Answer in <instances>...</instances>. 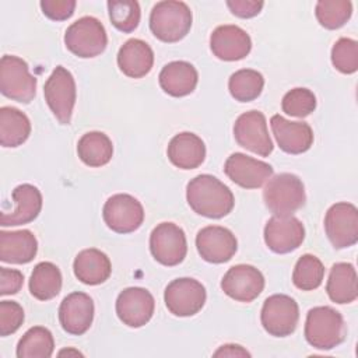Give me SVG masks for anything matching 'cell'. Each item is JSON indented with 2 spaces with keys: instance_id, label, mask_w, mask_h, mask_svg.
Instances as JSON below:
<instances>
[{
  "instance_id": "obj_42",
  "label": "cell",
  "mask_w": 358,
  "mask_h": 358,
  "mask_svg": "<svg viewBox=\"0 0 358 358\" xmlns=\"http://www.w3.org/2000/svg\"><path fill=\"white\" fill-rule=\"evenodd\" d=\"M227 6L236 17L252 18L262 11L264 3L257 0H228Z\"/></svg>"
},
{
  "instance_id": "obj_41",
  "label": "cell",
  "mask_w": 358,
  "mask_h": 358,
  "mask_svg": "<svg viewBox=\"0 0 358 358\" xmlns=\"http://www.w3.org/2000/svg\"><path fill=\"white\" fill-rule=\"evenodd\" d=\"M24 282V275L21 271L7 267H0V294L13 295L17 294Z\"/></svg>"
},
{
  "instance_id": "obj_40",
  "label": "cell",
  "mask_w": 358,
  "mask_h": 358,
  "mask_svg": "<svg viewBox=\"0 0 358 358\" xmlns=\"http://www.w3.org/2000/svg\"><path fill=\"white\" fill-rule=\"evenodd\" d=\"M42 13L53 21H64L74 13L77 3L74 0H42Z\"/></svg>"
},
{
  "instance_id": "obj_43",
  "label": "cell",
  "mask_w": 358,
  "mask_h": 358,
  "mask_svg": "<svg viewBox=\"0 0 358 358\" xmlns=\"http://www.w3.org/2000/svg\"><path fill=\"white\" fill-rule=\"evenodd\" d=\"M214 357H250V354L238 344H225L214 352Z\"/></svg>"
},
{
  "instance_id": "obj_2",
  "label": "cell",
  "mask_w": 358,
  "mask_h": 358,
  "mask_svg": "<svg viewBox=\"0 0 358 358\" xmlns=\"http://www.w3.org/2000/svg\"><path fill=\"white\" fill-rule=\"evenodd\" d=\"M192 11L183 1H158L150 14V29L162 42L173 43L183 39L192 28Z\"/></svg>"
},
{
  "instance_id": "obj_4",
  "label": "cell",
  "mask_w": 358,
  "mask_h": 358,
  "mask_svg": "<svg viewBox=\"0 0 358 358\" xmlns=\"http://www.w3.org/2000/svg\"><path fill=\"white\" fill-rule=\"evenodd\" d=\"M263 200L274 215H292L305 204L303 183L294 173H278L264 186Z\"/></svg>"
},
{
  "instance_id": "obj_10",
  "label": "cell",
  "mask_w": 358,
  "mask_h": 358,
  "mask_svg": "<svg viewBox=\"0 0 358 358\" xmlns=\"http://www.w3.org/2000/svg\"><path fill=\"white\" fill-rule=\"evenodd\" d=\"M102 217L109 229L116 234H130L138 229L144 221L141 203L126 193L110 196L103 204Z\"/></svg>"
},
{
  "instance_id": "obj_25",
  "label": "cell",
  "mask_w": 358,
  "mask_h": 358,
  "mask_svg": "<svg viewBox=\"0 0 358 358\" xmlns=\"http://www.w3.org/2000/svg\"><path fill=\"white\" fill-rule=\"evenodd\" d=\"M169 161L180 169H194L206 158V145L203 140L190 131H183L172 137L168 144Z\"/></svg>"
},
{
  "instance_id": "obj_26",
  "label": "cell",
  "mask_w": 358,
  "mask_h": 358,
  "mask_svg": "<svg viewBox=\"0 0 358 358\" xmlns=\"http://www.w3.org/2000/svg\"><path fill=\"white\" fill-rule=\"evenodd\" d=\"M199 81L197 70L193 64L176 60L165 64L159 73V85L171 96H185L194 91Z\"/></svg>"
},
{
  "instance_id": "obj_15",
  "label": "cell",
  "mask_w": 358,
  "mask_h": 358,
  "mask_svg": "<svg viewBox=\"0 0 358 358\" xmlns=\"http://www.w3.org/2000/svg\"><path fill=\"white\" fill-rule=\"evenodd\" d=\"M154 296L141 287H129L116 299L117 317L129 327L137 329L147 324L154 315Z\"/></svg>"
},
{
  "instance_id": "obj_21",
  "label": "cell",
  "mask_w": 358,
  "mask_h": 358,
  "mask_svg": "<svg viewBox=\"0 0 358 358\" xmlns=\"http://www.w3.org/2000/svg\"><path fill=\"white\" fill-rule=\"evenodd\" d=\"M273 134L278 147L288 154H302L313 144V131L305 122H291L280 115L270 119Z\"/></svg>"
},
{
  "instance_id": "obj_3",
  "label": "cell",
  "mask_w": 358,
  "mask_h": 358,
  "mask_svg": "<svg viewBox=\"0 0 358 358\" xmlns=\"http://www.w3.org/2000/svg\"><path fill=\"white\" fill-rule=\"evenodd\" d=\"M347 327L340 312L331 306L312 308L306 315L305 338L317 350H331L345 338Z\"/></svg>"
},
{
  "instance_id": "obj_6",
  "label": "cell",
  "mask_w": 358,
  "mask_h": 358,
  "mask_svg": "<svg viewBox=\"0 0 358 358\" xmlns=\"http://www.w3.org/2000/svg\"><path fill=\"white\" fill-rule=\"evenodd\" d=\"M0 91L4 96L29 103L36 94V78L28 64L18 56L4 55L0 60Z\"/></svg>"
},
{
  "instance_id": "obj_27",
  "label": "cell",
  "mask_w": 358,
  "mask_h": 358,
  "mask_svg": "<svg viewBox=\"0 0 358 358\" xmlns=\"http://www.w3.org/2000/svg\"><path fill=\"white\" fill-rule=\"evenodd\" d=\"M74 275L87 285H98L105 282L110 273L112 266L109 257L98 249L81 250L73 263Z\"/></svg>"
},
{
  "instance_id": "obj_9",
  "label": "cell",
  "mask_w": 358,
  "mask_h": 358,
  "mask_svg": "<svg viewBox=\"0 0 358 358\" xmlns=\"http://www.w3.org/2000/svg\"><path fill=\"white\" fill-rule=\"evenodd\" d=\"M206 298L207 294L204 285L200 281L189 277L171 281L164 294V301L168 310L179 317L199 313L206 303Z\"/></svg>"
},
{
  "instance_id": "obj_35",
  "label": "cell",
  "mask_w": 358,
  "mask_h": 358,
  "mask_svg": "<svg viewBox=\"0 0 358 358\" xmlns=\"http://www.w3.org/2000/svg\"><path fill=\"white\" fill-rule=\"evenodd\" d=\"M319 24L327 29L341 28L352 14V3L348 0H320L315 8Z\"/></svg>"
},
{
  "instance_id": "obj_32",
  "label": "cell",
  "mask_w": 358,
  "mask_h": 358,
  "mask_svg": "<svg viewBox=\"0 0 358 358\" xmlns=\"http://www.w3.org/2000/svg\"><path fill=\"white\" fill-rule=\"evenodd\" d=\"M55 350V340L46 327L35 326L24 333L17 344L18 358H49Z\"/></svg>"
},
{
  "instance_id": "obj_17",
  "label": "cell",
  "mask_w": 358,
  "mask_h": 358,
  "mask_svg": "<svg viewBox=\"0 0 358 358\" xmlns=\"http://www.w3.org/2000/svg\"><path fill=\"white\" fill-rule=\"evenodd\" d=\"M196 248L206 262L220 264L232 259L236 253L238 242L228 228L208 225L197 232Z\"/></svg>"
},
{
  "instance_id": "obj_39",
  "label": "cell",
  "mask_w": 358,
  "mask_h": 358,
  "mask_svg": "<svg viewBox=\"0 0 358 358\" xmlns=\"http://www.w3.org/2000/svg\"><path fill=\"white\" fill-rule=\"evenodd\" d=\"M24 322V310L15 301L0 302V336L15 333Z\"/></svg>"
},
{
  "instance_id": "obj_28",
  "label": "cell",
  "mask_w": 358,
  "mask_h": 358,
  "mask_svg": "<svg viewBox=\"0 0 358 358\" xmlns=\"http://www.w3.org/2000/svg\"><path fill=\"white\" fill-rule=\"evenodd\" d=\"M329 298L336 303H351L358 296L357 271L351 263H336L326 284Z\"/></svg>"
},
{
  "instance_id": "obj_7",
  "label": "cell",
  "mask_w": 358,
  "mask_h": 358,
  "mask_svg": "<svg viewBox=\"0 0 358 358\" xmlns=\"http://www.w3.org/2000/svg\"><path fill=\"white\" fill-rule=\"evenodd\" d=\"M48 106L62 124L71 122L76 103V81L73 74L63 66H57L43 85Z\"/></svg>"
},
{
  "instance_id": "obj_23",
  "label": "cell",
  "mask_w": 358,
  "mask_h": 358,
  "mask_svg": "<svg viewBox=\"0 0 358 358\" xmlns=\"http://www.w3.org/2000/svg\"><path fill=\"white\" fill-rule=\"evenodd\" d=\"M154 64V52L141 39L126 41L117 52V66L120 71L131 78L147 76Z\"/></svg>"
},
{
  "instance_id": "obj_31",
  "label": "cell",
  "mask_w": 358,
  "mask_h": 358,
  "mask_svg": "<svg viewBox=\"0 0 358 358\" xmlns=\"http://www.w3.org/2000/svg\"><path fill=\"white\" fill-rule=\"evenodd\" d=\"M62 289V273L50 262H41L34 267L29 278V291L39 301L55 298Z\"/></svg>"
},
{
  "instance_id": "obj_24",
  "label": "cell",
  "mask_w": 358,
  "mask_h": 358,
  "mask_svg": "<svg viewBox=\"0 0 358 358\" xmlns=\"http://www.w3.org/2000/svg\"><path fill=\"white\" fill-rule=\"evenodd\" d=\"M38 241L28 229L0 232V260L4 263L25 264L34 260Z\"/></svg>"
},
{
  "instance_id": "obj_34",
  "label": "cell",
  "mask_w": 358,
  "mask_h": 358,
  "mask_svg": "<svg viewBox=\"0 0 358 358\" xmlns=\"http://www.w3.org/2000/svg\"><path fill=\"white\" fill-rule=\"evenodd\" d=\"M324 277L323 263L313 255H303L298 259L294 273L292 282L302 291L316 289Z\"/></svg>"
},
{
  "instance_id": "obj_13",
  "label": "cell",
  "mask_w": 358,
  "mask_h": 358,
  "mask_svg": "<svg viewBox=\"0 0 358 358\" xmlns=\"http://www.w3.org/2000/svg\"><path fill=\"white\" fill-rule=\"evenodd\" d=\"M234 137L241 147L260 157H268L273 152L274 145L267 130V122L259 110L245 112L235 120Z\"/></svg>"
},
{
  "instance_id": "obj_29",
  "label": "cell",
  "mask_w": 358,
  "mask_h": 358,
  "mask_svg": "<svg viewBox=\"0 0 358 358\" xmlns=\"http://www.w3.org/2000/svg\"><path fill=\"white\" fill-rule=\"evenodd\" d=\"M31 134V122L28 116L17 108H0V144L3 147H18L27 141Z\"/></svg>"
},
{
  "instance_id": "obj_12",
  "label": "cell",
  "mask_w": 358,
  "mask_h": 358,
  "mask_svg": "<svg viewBox=\"0 0 358 358\" xmlns=\"http://www.w3.org/2000/svg\"><path fill=\"white\" fill-rule=\"evenodd\" d=\"M324 231L336 249L350 248L358 241V210L351 203L333 204L324 217Z\"/></svg>"
},
{
  "instance_id": "obj_5",
  "label": "cell",
  "mask_w": 358,
  "mask_h": 358,
  "mask_svg": "<svg viewBox=\"0 0 358 358\" xmlns=\"http://www.w3.org/2000/svg\"><path fill=\"white\" fill-rule=\"evenodd\" d=\"M66 48L76 56L88 59L101 55L108 45V35L102 22L94 17H81L64 34Z\"/></svg>"
},
{
  "instance_id": "obj_37",
  "label": "cell",
  "mask_w": 358,
  "mask_h": 358,
  "mask_svg": "<svg viewBox=\"0 0 358 358\" xmlns=\"http://www.w3.org/2000/svg\"><path fill=\"white\" fill-rule=\"evenodd\" d=\"M282 110L295 117H305L316 109V96L308 88H294L281 101Z\"/></svg>"
},
{
  "instance_id": "obj_36",
  "label": "cell",
  "mask_w": 358,
  "mask_h": 358,
  "mask_svg": "<svg viewBox=\"0 0 358 358\" xmlns=\"http://www.w3.org/2000/svg\"><path fill=\"white\" fill-rule=\"evenodd\" d=\"M109 18L113 27L124 34L133 32L140 22V6L134 0H110L108 1Z\"/></svg>"
},
{
  "instance_id": "obj_19",
  "label": "cell",
  "mask_w": 358,
  "mask_h": 358,
  "mask_svg": "<svg viewBox=\"0 0 358 358\" xmlns=\"http://www.w3.org/2000/svg\"><path fill=\"white\" fill-rule=\"evenodd\" d=\"M94 320V302L85 292L69 294L59 306V322L64 331L74 336L84 334Z\"/></svg>"
},
{
  "instance_id": "obj_38",
  "label": "cell",
  "mask_w": 358,
  "mask_h": 358,
  "mask_svg": "<svg viewBox=\"0 0 358 358\" xmlns=\"http://www.w3.org/2000/svg\"><path fill=\"white\" fill-rule=\"evenodd\" d=\"M331 63L344 74H352L358 69V43L350 38H340L331 48Z\"/></svg>"
},
{
  "instance_id": "obj_14",
  "label": "cell",
  "mask_w": 358,
  "mask_h": 358,
  "mask_svg": "<svg viewBox=\"0 0 358 358\" xmlns=\"http://www.w3.org/2000/svg\"><path fill=\"white\" fill-rule=\"evenodd\" d=\"M305 239L302 222L292 215H273L264 227V242L274 253H289Z\"/></svg>"
},
{
  "instance_id": "obj_30",
  "label": "cell",
  "mask_w": 358,
  "mask_h": 358,
  "mask_svg": "<svg viewBox=\"0 0 358 358\" xmlns=\"http://www.w3.org/2000/svg\"><path fill=\"white\" fill-rule=\"evenodd\" d=\"M77 154L80 159L92 168L106 165L113 155L110 138L102 131H90L81 136L77 143Z\"/></svg>"
},
{
  "instance_id": "obj_44",
  "label": "cell",
  "mask_w": 358,
  "mask_h": 358,
  "mask_svg": "<svg viewBox=\"0 0 358 358\" xmlns=\"http://www.w3.org/2000/svg\"><path fill=\"white\" fill-rule=\"evenodd\" d=\"M59 355L62 357V355H83L80 351H77V350H63V351H60L59 352Z\"/></svg>"
},
{
  "instance_id": "obj_33",
  "label": "cell",
  "mask_w": 358,
  "mask_h": 358,
  "mask_svg": "<svg viewBox=\"0 0 358 358\" xmlns=\"http://www.w3.org/2000/svg\"><path fill=\"white\" fill-rule=\"evenodd\" d=\"M264 87L263 76L252 69H242L235 71L228 81V88L232 95L239 102H250L256 99Z\"/></svg>"
},
{
  "instance_id": "obj_16",
  "label": "cell",
  "mask_w": 358,
  "mask_h": 358,
  "mask_svg": "<svg viewBox=\"0 0 358 358\" xmlns=\"http://www.w3.org/2000/svg\"><path fill=\"white\" fill-rule=\"evenodd\" d=\"M222 291L238 302H252L264 288V277L250 264L232 266L221 280Z\"/></svg>"
},
{
  "instance_id": "obj_18",
  "label": "cell",
  "mask_w": 358,
  "mask_h": 358,
  "mask_svg": "<svg viewBox=\"0 0 358 358\" xmlns=\"http://www.w3.org/2000/svg\"><path fill=\"white\" fill-rule=\"evenodd\" d=\"M225 175L243 189H257L273 175V168L242 152L231 154L224 165Z\"/></svg>"
},
{
  "instance_id": "obj_20",
  "label": "cell",
  "mask_w": 358,
  "mask_h": 358,
  "mask_svg": "<svg viewBox=\"0 0 358 358\" xmlns=\"http://www.w3.org/2000/svg\"><path fill=\"white\" fill-rule=\"evenodd\" d=\"M210 48L215 57L235 62L246 57L252 49V39L236 25H220L210 36Z\"/></svg>"
},
{
  "instance_id": "obj_11",
  "label": "cell",
  "mask_w": 358,
  "mask_h": 358,
  "mask_svg": "<svg viewBox=\"0 0 358 358\" xmlns=\"http://www.w3.org/2000/svg\"><path fill=\"white\" fill-rule=\"evenodd\" d=\"M150 250L154 259L164 266H176L187 253L183 229L173 222L158 224L150 235Z\"/></svg>"
},
{
  "instance_id": "obj_8",
  "label": "cell",
  "mask_w": 358,
  "mask_h": 358,
  "mask_svg": "<svg viewBox=\"0 0 358 358\" xmlns=\"http://www.w3.org/2000/svg\"><path fill=\"white\" fill-rule=\"evenodd\" d=\"M260 320L263 329L274 337H287L296 329L299 308L294 298L284 294L268 296L262 308Z\"/></svg>"
},
{
  "instance_id": "obj_22",
  "label": "cell",
  "mask_w": 358,
  "mask_h": 358,
  "mask_svg": "<svg viewBox=\"0 0 358 358\" xmlns=\"http://www.w3.org/2000/svg\"><path fill=\"white\" fill-rule=\"evenodd\" d=\"M15 208L13 213H1L3 227H15L32 222L42 210V194L39 189L29 183H22L13 190Z\"/></svg>"
},
{
  "instance_id": "obj_1",
  "label": "cell",
  "mask_w": 358,
  "mask_h": 358,
  "mask_svg": "<svg viewBox=\"0 0 358 358\" xmlns=\"http://www.w3.org/2000/svg\"><path fill=\"white\" fill-rule=\"evenodd\" d=\"M186 199L194 213L207 218H222L235 204L231 189L208 173L199 175L187 183Z\"/></svg>"
}]
</instances>
